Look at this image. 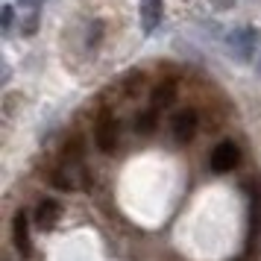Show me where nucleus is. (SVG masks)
Returning <instances> with one entry per match:
<instances>
[{"mask_svg": "<svg viewBox=\"0 0 261 261\" xmlns=\"http://www.w3.org/2000/svg\"><path fill=\"white\" fill-rule=\"evenodd\" d=\"M21 27H24V33H27V36H33V33H36V27H38V12H33V15H30V18L24 21V24H21Z\"/></svg>", "mask_w": 261, "mask_h": 261, "instance_id": "nucleus-11", "label": "nucleus"}, {"mask_svg": "<svg viewBox=\"0 0 261 261\" xmlns=\"http://www.w3.org/2000/svg\"><path fill=\"white\" fill-rule=\"evenodd\" d=\"M197 123H200V118H197V112H194V109H182V112H176L173 120H170L173 138H176L179 144H188L191 138L197 135Z\"/></svg>", "mask_w": 261, "mask_h": 261, "instance_id": "nucleus-4", "label": "nucleus"}, {"mask_svg": "<svg viewBox=\"0 0 261 261\" xmlns=\"http://www.w3.org/2000/svg\"><path fill=\"white\" fill-rule=\"evenodd\" d=\"M138 18H141L144 36L155 33V27H159V21H162V0H141V6H138Z\"/></svg>", "mask_w": 261, "mask_h": 261, "instance_id": "nucleus-7", "label": "nucleus"}, {"mask_svg": "<svg viewBox=\"0 0 261 261\" xmlns=\"http://www.w3.org/2000/svg\"><path fill=\"white\" fill-rule=\"evenodd\" d=\"M155 120H159V109H147V112H141L138 115V120H135V129L141 132V135H153L155 132Z\"/></svg>", "mask_w": 261, "mask_h": 261, "instance_id": "nucleus-9", "label": "nucleus"}, {"mask_svg": "<svg viewBox=\"0 0 261 261\" xmlns=\"http://www.w3.org/2000/svg\"><path fill=\"white\" fill-rule=\"evenodd\" d=\"M21 3H24V6H33V9H36V6L41 3V0H21Z\"/></svg>", "mask_w": 261, "mask_h": 261, "instance_id": "nucleus-13", "label": "nucleus"}, {"mask_svg": "<svg viewBox=\"0 0 261 261\" xmlns=\"http://www.w3.org/2000/svg\"><path fill=\"white\" fill-rule=\"evenodd\" d=\"M59 217H62V202L59 200H53V197H47V200H41L36 205V226L38 229H53V226L59 223Z\"/></svg>", "mask_w": 261, "mask_h": 261, "instance_id": "nucleus-6", "label": "nucleus"}, {"mask_svg": "<svg viewBox=\"0 0 261 261\" xmlns=\"http://www.w3.org/2000/svg\"><path fill=\"white\" fill-rule=\"evenodd\" d=\"M212 170L214 173H229V170H235V165L241 162V150H238L235 141H220L217 147L212 150Z\"/></svg>", "mask_w": 261, "mask_h": 261, "instance_id": "nucleus-3", "label": "nucleus"}, {"mask_svg": "<svg viewBox=\"0 0 261 261\" xmlns=\"http://www.w3.org/2000/svg\"><path fill=\"white\" fill-rule=\"evenodd\" d=\"M94 141H97V147H100V153H112L115 144H118V120H115V115H112L109 109H103V112L97 115Z\"/></svg>", "mask_w": 261, "mask_h": 261, "instance_id": "nucleus-2", "label": "nucleus"}, {"mask_svg": "<svg viewBox=\"0 0 261 261\" xmlns=\"http://www.w3.org/2000/svg\"><path fill=\"white\" fill-rule=\"evenodd\" d=\"M173 94H176V83H173V80H167V83L155 85V88H153V106H155V109L170 106V103H173Z\"/></svg>", "mask_w": 261, "mask_h": 261, "instance_id": "nucleus-8", "label": "nucleus"}, {"mask_svg": "<svg viewBox=\"0 0 261 261\" xmlns=\"http://www.w3.org/2000/svg\"><path fill=\"white\" fill-rule=\"evenodd\" d=\"M214 3H217V9H229V6H232L235 0H214Z\"/></svg>", "mask_w": 261, "mask_h": 261, "instance_id": "nucleus-12", "label": "nucleus"}, {"mask_svg": "<svg viewBox=\"0 0 261 261\" xmlns=\"http://www.w3.org/2000/svg\"><path fill=\"white\" fill-rule=\"evenodd\" d=\"M255 71H258V76H261V47H258V62H255Z\"/></svg>", "mask_w": 261, "mask_h": 261, "instance_id": "nucleus-14", "label": "nucleus"}, {"mask_svg": "<svg viewBox=\"0 0 261 261\" xmlns=\"http://www.w3.org/2000/svg\"><path fill=\"white\" fill-rule=\"evenodd\" d=\"M258 30L252 24H244V27H235L229 36H226V50L229 56L238 62V65H247L252 62V56L258 53Z\"/></svg>", "mask_w": 261, "mask_h": 261, "instance_id": "nucleus-1", "label": "nucleus"}, {"mask_svg": "<svg viewBox=\"0 0 261 261\" xmlns=\"http://www.w3.org/2000/svg\"><path fill=\"white\" fill-rule=\"evenodd\" d=\"M12 238H15V249L30 258L33 255V241H30V214L27 212H18L12 220Z\"/></svg>", "mask_w": 261, "mask_h": 261, "instance_id": "nucleus-5", "label": "nucleus"}, {"mask_svg": "<svg viewBox=\"0 0 261 261\" xmlns=\"http://www.w3.org/2000/svg\"><path fill=\"white\" fill-rule=\"evenodd\" d=\"M12 21H15L12 3H3V12H0V27H3V33H9V30H12Z\"/></svg>", "mask_w": 261, "mask_h": 261, "instance_id": "nucleus-10", "label": "nucleus"}]
</instances>
